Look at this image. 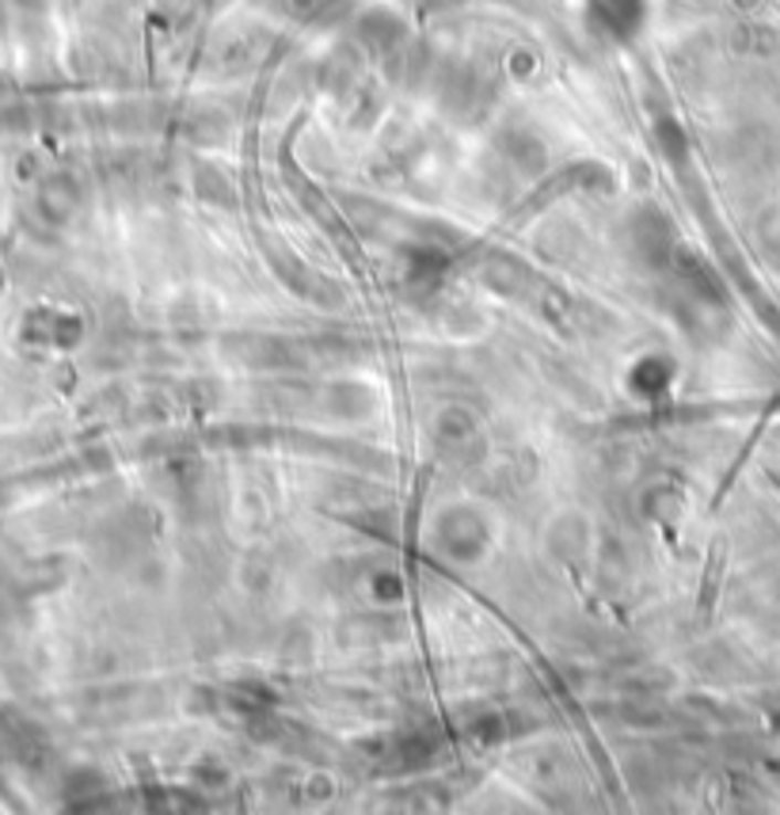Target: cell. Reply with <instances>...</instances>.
<instances>
[{
    "instance_id": "1",
    "label": "cell",
    "mask_w": 780,
    "mask_h": 815,
    "mask_svg": "<svg viewBox=\"0 0 780 815\" xmlns=\"http://www.w3.org/2000/svg\"><path fill=\"white\" fill-rule=\"evenodd\" d=\"M587 15L602 34L610 39H629V34L640 31V20H644V0H590Z\"/></svg>"
}]
</instances>
